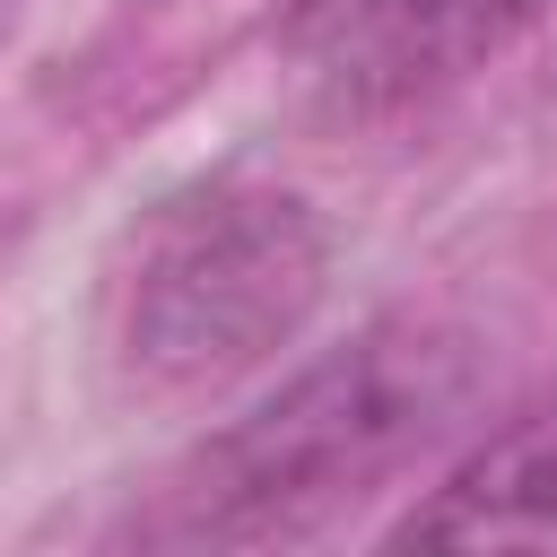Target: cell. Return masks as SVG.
I'll return each mask as SVG.
<instances>
[{
  "instance_id": "1",
  "label": "cell",
  "mask_w": 557,
  "mask_h": 557,
  "mask_svg": "<svg viewBox=\"0 0 557 557\" xmlns=\"http://www.w3.org/2000/svg\"><path fill=\"white\" fill-rule=\"evenodd\" d=\"M479 400V357L453 331H366L357 348L305 366L278 400L226 426L191 487H174L165 540H305L357 496H374L400 461H418Z\"/></svg>"
},
{
  "instance_id": "2",
  "label": "cell",
  "mask_w": 557,
  "mask_h": 557,
  "mask_svg": "<svg viewBox=\"0 0 557 557\" xmlns=\"http://www.w3.org/2000/svg\"><path fill=\"white\" fill-rule=\"evenodd\" d=\"M322 270L331 244L296 191L218 183L165 209V226L139 252L131 322H122L131 366L148 383H226L305 331Z\"/></svg>"
},
{
  "instance_id": "3",
  "label": "cell",
  "mask_w": 557,
  "mask_h": 557,
  "mask_svg": "<svg viewBox=\"0 0 557 557\" xmlns=\"http://www.w3.org/2000/svg\"><path fill=\"white\" fill-rule=\"evenodd\" d=\"M531 9L540 0H313L305 61L339 104L392 113L479 70L496 44H513Z\"/></svg>"
},
{
  "instance_id": "4",
  "label": "cell",
  "mask_w": 557,
  "mask_h": 557,
  "mask_svg": "<svg viewBox=\"0 0 557 557\" xmlns=\"http://www.w3.org/2000/svg\"><path fill=\"white\" fill-rule=\"evenodd\" d=\"M392 540L400 548H557V400L496 426Z\"/></svg>"
}]
</instances>
